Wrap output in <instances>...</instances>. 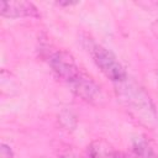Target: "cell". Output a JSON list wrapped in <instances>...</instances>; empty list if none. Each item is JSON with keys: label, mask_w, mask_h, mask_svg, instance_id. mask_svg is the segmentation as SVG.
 Returning a JSON list of instances; mask_svg holds the SVG:
<instances>
[{"label": "cell", "mask_w": 158, "mask_h": 158, "mask_svg": "<svg viewBox=\"0 0 158 158\" xmlns=\"http://www.w3.org/2000/svg\"><path fill=\"white\" fill-rule=\"evenodd\" d=\"M0 157H1V158H12V157H14L12 149H11L7 144H5V143L1 144V148H0Z\"/></svg>", "instance_id": "obj_5"}, {"label": "cell", "mask_w": 158, "mask_h": 158, "mask_svg": "<svg viewBox=\"0 0 158 158\" xmlns=\"http://www.w3.org/2000/svg\"><path fill=\"white\" fill-rule=\"evenodd\" d=\"M104 158H128V157H126V156H125L123 153H121V152H117V151H114V149L110 148V151L106 153V156H105Z\"/></svg>", "instance_id": "obj_6"}, {"label": "cell", "mask_w": 158, "mask_h": 158, "mask_svg": "<svg viewBox=\"0 0 158 158\" xmlns=\"http://www.w3.org/2000/svg\"><path fill=\"white\" fill-rule=\"evenodd\" d=\"M132 158H158V154L144 139H137L132 146Z\"/></svg>", "instance_id": "obj_4"}, {"label": "cell", "mask_w": 158, "mask_h": 158, "mask_svg": "<svg viewBox=\"0 0 158 158\" xmlns=\"http://www.w3.org/2000/svg\"><path fill=\"white\" fill-rule=\"evenodd\" d=\"M0 12L5 17L17 19L25 16H35L37 15V9L31 2L26 1H1Z\"/></svg>", "instance_id": "obj_3"}, {"label": "cell", "mask_w": 158, "mask_h": 158, "mask_svg": "<svg viewBox=\"0 0 158 158\" xmlns=\"http://www.w3.org/2000/svg\"><path fill=\"white\" fill-rule=\"evenodd\" d=\"M118 96L128 111L142 123L154 126L158 123V114L148 94L137 84L127 80L118 84Z\"/></svg>", "instance_id": "obj_1"}, {"label": "cell", "mask_w": 158, "mask_h": 158, "mask_svg": "<svg viewBox=\"0 0 158 158\" xmlns=\"http://www.w3.org/2000/svg\"><path fill=\"white\" fill-rule=\"evenodd\" d=\"M88 48L93 60L106 78L116 84H121L127 80V73L123 65L111 51L95 42H89Z\"/></svg>", "instance_id": "obj_2"}]
</instances>
